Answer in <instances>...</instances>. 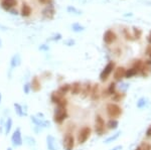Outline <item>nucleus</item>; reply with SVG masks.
<instances>
[{
    "mask_svg": "<svg viewBox=\"0 0 151 150\" xmlns=\"http://www.w3.org/2000/svg\"><path fill=\"white\" fill-rule=\"evenodd\" d=\"M135 150H142V149H141V146H137L135 148Z\"/></svg>",
    "mask_w": 151,
    "mask_h": 150,
    "instance_id": "49",
    "label": "nucleus"
},
{
    "mask_svg": "<svg viewBox=\"0 0 151 150\" xmlns=\"http://www.w3.org/2000/svg\"><path fill=\"white\" fill-rule=\"evenodd\" d=\"M9 12H10L12 15H18V11L15 10V9H13V8L10 9V10H9Z\"/></svg>",
    "mask_w": 151,
    "mask_h": 150,
    "instance_id": "44",
    "label": "nucleus"
},
{
    "mask_svg": "<svg viewBox=\"0 0 151 150\" xmlns=\"http://www.w3.org/2000/svg\"><path fill=\"white\" fill-rule=\"evenodd\" d=\"M0 5L5 11H9L17 5V0H1Z\"/></svg>",
    "mask_w": 151,
    "mask_h": 150,
    "instance_id": "15",
    "label": "nucleus"
},
{
    "mask_svg": "<svg viewBox=\"0 0 151 150\" xmlns=\"http://www.w3.org/2000/svg\"><path fill=\"white\" fill-rule=\"evenodd\" d=\"M117 39V36H116V33H115L113 30H107V31L104 33V36H103V41H104V43H107V44H111V43H113Z\"/></svg>",
    "mask_w": 151,
    "mask_h": 150,
    "instance_id": "10",
    "label": "nucleus"
},
{
    "mask_svg": "<svg viewBox=\"0 0 151 150\" xmlns=\"http://www.w3.org/2000/svg\"><path fill=\"white\" fill-rule=\"evenodd\" d=\"M0 48H2V41H1V38H0Z\"/></svg>",
    "mask_w": 151,
    "mask_h": 150,
    "instance_id": "51",
    "label": "nucleus"
},
{
    "mask_svg": "<svg viewBox=\"0 0 151 150\" xmlns=\"http://www.w3.org/2000/svg\"><path fill=\"white\" fill-rule=\"evenodd\" d=\"M125 97H126V93L116 92L113 96H111V100H112L113 103H119L121 102Z\"/></svg>",
    "mask_w": 151,
    "mask_h": 150,
    "instance_id": "22",
    "label": "nucleus"
},
{
    "mask_svg": "<svg viewBox=\"0 0 151 150\" xmlns=\"http://www.w3.org/2000/svg\"><path fill=\"white\" fill-rule=\"evenodd\" d=\"M138 74V72L136 70H134L133 68H130V69L126 70V73H125V79H131L133 77H135L136 75Z\"/></svg>",
    "mask_w": 151,
    "mask_h": 150,
    "instance_id": "29",
    "label": "nucleus"
},
{
    "mask_svg": "<svg viewBox=\"0 0 151 150\" xmlns=\"http://www.w3.org/2000/svg\"><path fill=\"white\" fill-rule=\"evenodd\" d=\"M106 113L110 119H118L123 113V110L117 103L112 102L106 105Z\"/></svg>",
    "mask_w": 151,
    "mask_h": 150,
    "instance_id": "2",
    "label": "nucleus"
},
{
    "mask_svg": "<svg viewBox=\"0 0 151 150\" xmlns=\"http://www.w3.org/2000/svg\"><path fill=\"white\" fill-rule=\"evenodd\" d=\"M62 37H63V36L61 33H55L53 36L49 37L48 41H61V39H62Z\"/></svg>",
    "mask_w": 151,
    "mask_h": 150,
    "instance_id": "34",
    "label": "nucleus"
},
{
    "mask_svg": "<svg viewBox=\"0 0 151 150\" xmlns=\"http://www.w3.org/2000/svg\"><path fill=\"white\" fill-rule=\"evenodd\" d=\"M6 150H13L12 148H11V147H8V148H7Z\"/></svg>",
    "mask_w": 151,
    "mask_h": 150,
    "instance_id": "52",
    "label": "nucleus"
},
{
    "mask_svg": "<svg viewBox=\"0 0 151 150\" xmlns=\"http://www.w3.org/2000/svg\"><path fill=\"white\" fill-rule=\"evenodd\" d=\"M142 65H143L142 60H134L132 68H133L134 70H136V71L138 72V74H139V72H140L141 68H142Z\"/></svg>",
    "mask_w": 151,
    "mask_h": 150,
    "instance_id": "31",
    "label": "nucleus"
},
{
    "mask_svg": "<svg viewBox=\"0 0 151 150\" xmlns=\"http://www.w3.org/2000/svg\"><path fill=\"white\" fill-rule=\"evenodd\" d=\"M114 70H115V63L109 62L105 65V68L102 70V72L100 73V76H99L100 81L102 82V83H105V82L109 79V77L111 76V74H112Z\"/></svg>",
    "mask_w": 151,
    "mask_h": 150,
    "instance_id": "6",
    "label": "nucleus"
},
{
    "mask_svg": "<svg viewBox=\"0 0 151 150\" xmlns=\"http://www.w3.org/2000/svg\"><path fill=\"white\" fill-rule=\"evenodd\" d=\"M0 29H1V30H7L9 28H8V27H6V26H4V25H2L1 23H0Z\"/></svg>",
    "mask_w": 151,
    "mask_h": 150,
    "instance_id": "47",
    "label": "nucleus"
},
{
    "mask_svg": "<svg viewBox=\"0 0 151 150\" xmlns=\"http://www.w3.org/2000/svg\"><path fill=\"white\" fill-rule=\"evenodd\" d=\"M30 91H31V89H30V83H25L23 85V92H24V94L28 95L30 93Z\"/></svg>",
    "mask_w": 151,
    "mask_h": 150,
    "instance_id": "35",
    "label": "nucleus"
},
{
    "mask_svg": "<svg viewBox=\"0 0 151 150\" xmlns=\"http://www.w3.org/2000/svg\"><path fill=\"white\" fill-rule=\"evenodd\" d=\"M24 142H25V144L28 145V146H30V147L35 146V145H36V140H35L32 136H25Z\"/></svg>",
    "mask_w": 151,
    "mask_h": 150,
    "instance_id": "30",
    "label": "nucleus"
},
{
    "mask_svg": "<svg viewBox=\"0 0 151 150\" xmlns=\"http://www.w3.org/2000/svg\"><path fill=\"white\" fill-rule=\"evenodd\" d=\"M32 10H31V7H30L28 4L26 3H23L22 7H21V10H20V14L22 17H28L31 14Z\"/></svg>",
    "mask_w": 151,
    "mask_h": 150,
    "instance_id": "21",
    "label": "nucleus"
},
{
    "mask_svg": "<svg viewBox=\"0 0 151 150\" xmlns=\"http://www.w3.org/2000/svg\"><path fill=\"white\" fill-rule=\"evenodd\" d=\"M13 107H14V111H15V114L17 115L18 117H24V116H26V115H27L26 110L23 109V107L21 106L20 104H18V103H14Z\"/></svg>",
    "mask_w": 151,
    "mask_h": 150,
    "instance_id": "20",
    "label": "nucleus"
},
{
    "mask_svg": "<svg viewBox=\"0 0 151 150\" xmlns=\"http://www.w3.org/2000/svg\"><path fill=\"white\" fill-rule=\"evenodd\" d=\"M123 149V146L122 145H117V146L113 147V148H111L110 150H122Z\"/></svg>",
    "mask_w": 151,
    "mask_h": 150,
    "instance_id": "43",
    "label": "nucleus"
},
{
    "mask_svg": "<svg viewBox=\"0 0 151 150\" xmlns=\"http://www.w3.org/2000/svg\"><path fill=\"white\" fill-rule=\"evenodd\" d=\"M141 36H142V31L138 28H134V37L139 39L141 37Z\"/></svg>",
    "mask_w": 151,
    "mask_h": 150,
    "instance_id": "37",
    "label": "nucleus"
},
{
    "mask_svg": "<svg viewBox=\"0 0 151 150\" xmlns=\"http://www.w3.org/2000/svg\"><path fill=\"white\" fill-rule=\"evenodd\" d=\"M1 101H2V94L0 93V104H1Z\"/></svg>",
    "mask_w": 151,
    "mask_h": 150,
    "instance_id": "50",
    "label": "nucleus"
},
{
    "mask_svg": "<svg viewBox=\"0 0 151 150\" xmlns=\"http://www.w3.org/2000/svg\"><path fill=\"white\" fill-rule=\"evenodd\" d=\"M147 41H148V43H151V31H150L149 36H148V37H147Z\"/></svg>",
    "mask_w": 151,
    "mask_h": 150,
    "instance_id": "48",
    "label": "nucleus"
},
{
    "mask_svg": "<svg viewBox=\"0 0 151 150\" xmlns=\"http://www.w3.org/2000/svg\"><path fill=\"white\" fill-rule=\"evenodd\" d=\"M149 55H150V58H151V53H149Z\"/></svg>",
    "mask_w": 151,
    "mask_h": 150,
    "instance_id": "54",
    "label": "nucleus"
},
{
    "mask_svg": "<svg viewBox=\"0 0 151 150\" xmlns=\"http://www.w3.org/2000/svg\"><path fill=\"white\" fill-rule=\"evenodd\" d=\"M122 134V132L121 131H117L116 133H115V134H113V135H111V136H109V137L107 138V139H105V142L106 144H109V143H111V142H114V141H116V140L118 139V138L120 137V135Z\"/></svg>",
    "mask_w": 151,
    "mask_h": 150,
    "instance_id": "27",
    "label": "nucleus"
},
{
    "mask_svg": "<svg viewBox=\"0 0 151 150\" xmlns=\"http://www.w3.org/2000/svg\"><path fill=\"white\" fill-rule=\"evenodd\" d=\"M140 146L142 150H151V144L148 142H142V144Z\"/></svg>",
    "mask_w": 151,
    "mask_h": 150,
    "instance_id": "36",
    "label": "nucleus"
},
{
    "mask_svg": "<svg viewBox=\"0 0 151 150\" xmlns=\"http://www.w3.org/2000/svg\"><path fill=\"white\" fill-rule=\"evenodd\" d=\"M101 97V90H100V85L99 84H94L92 86V90L90 93V99L92 101H97Z\"/></svg>",
    "mask_w": 151,
    "mask_h": 150,
    "instance_id": "12",
    "label": "nucleus"
},
{
    "mask_svg": "<svg viewBox=\"0 0 151 150\" xmlns=\"http://www.w3.org/2000/svg\"><path fill=\"white\" fill-rule=\"evenodd\" d=\"M118 126H119V121H118V119H110V120L107 122V124H106V127L110 129V130H116Z\"/></svg>",
    "mask_w": 151,
    "mask_h": 150,
    "instance_id": "24",
    "label": "nucleus"
},
{
    "mask_svg": "<svg viewBox=\"0 0 151 150\" xmlns=\"http://www.w3.org/2000/svg\"><path fill=\"white\" fill-rule=\"evenodd\" d=\"M72 29H73V31H75V32H81L85 29V27L80 24V23H74V24L72 25Z\"/></svg>",
    "mask_w": 151,
    "mask_h": 150,
    "instance_id": "32",
    "label": "nucleus"
},
{
    "mask_svg": "<svg viewBox=\"0 0 151 150\" xmlns=\"http://www.w3.org/2000/svg\"><path fill=\"white\" fill-rule=\"evenodd\" d=\"M146 137L147 138H151V124H150V126L147 128V130H146Z\"/></svg>",
    "mask_w": 151,
    "mask_h": 150,
    "instance_id": "42",
    "label": "nucleus"
},
{
    "mask_svg": "<svg viewBox=\"0 0 151 150\" xmlns=\"http://www.w3.org/2000/svg\"><path fill=\"white\" fill-rule=\"evenodd\" d=\"M68 117H69V112H68L67 107L56 106L53 116V120L56 124H58V125L63 124L66 119H68Z\"/></svg>",
    "mask_w": 151,
    "mask_h": 150,
    "instance_id": "1",
    "label": "nucleus"
},
{
    "mask_svg": "<svg viewBox=\"0 0 151 150\" xmlns=\"http://www.w3.org/2000/svg\"><path fill=\"white\" fill-rule=\"evenodd\" d=\"M51 102L53 103V104H55L56 106H60V107H67L68 104H69V102H68V100L65 98V96H63L58 90L51 92Z\"/></svg>",
    "mask_w": 151,
    "mask_h": 150,
    "instance_id": "4",
    "label": "nucleus"
},
{
    "mask_svg": "<svg viewBox=\"0 0 151 150\" xmlns=\"http://www.w3.org/2000/svg\"><path fill=\"white\" fill-rule=\"evenodd\" d=\"M46 148H48V150H58V142H56V139L53 135L46 136Z\"/></svg>",
    "mask_w": 151,
    "mask_h": 150,
    "instance_id": "13",
    "label": "nucleus"
},
{
    "mask_svg": "<svg viewBox=\"0 0 151 150\" xmlns=\"http://www.w3.org/2000/svg\"><path fill=\"white\" fill-rule=\"evenodd\" d=\"M128 89H129V84H127V83H123V82H121V83H120V86H119V90H120V92H122V93H126Z\"/></svg>",
    "mask_w": 151,
    "mask_h": 150,
    "instance_id": "33",
    "label": "nucleus"
},
{
    "mask_svg": "<svg viewBox=\"0 0 151 150\" xmlns=\"http://www.w3.org/2000/svg\"><path fill=\"white\" fill-rule=\"evenodd\" d=\"M68 12L76 13V14H80V11L78 10V9H76L74 6H69V7H68Z\"/></svg>",
    "mask_w": 151,
    "mask_h": 150,
    "instance_id": "38",
    "label": "nucleus"
},
{
    "mask_svg": "<svg viewBox=\"0 0 151 150\" xmlns=\"http://www.w3.org/2000/svg\"><path fill=\"white\" fill-rule=\"evenodd\" d=\"M36 117H38V118H41V119H44L46 117H44V115L42 114V113H37L36 115H35Z\"/></svg>",
    "mask_w": 151,
    "mask_h": 150,
    "instance_id": "46",
    "label": "nucleus"
},
{
    "mask_svg": "<svg viewBox=\"0 0 151 150\" xmlns=\"http://www.w3.org/2000/svg\"><path fill=\"white\" fill-rule=\"evenodd\" d=\"M39 1H41V2H42V3H43V2H46V0H39Z\"/></svg>",
    "mask_w": 151,
    "mask_h": 150,
    "instance_id": "53",
    "label": "nucleus"
},
{
    "mask_svg": "<svg viewBox=\"0 0 151 150\" xmlns=\"http://www.w3.org/2000/svg\"><path fill=\"white\" fill-rule=\"evenodd\" d=\"M56 10H55V6L53 4H48L46 7L42 10V16L46 19H53V16H55Z\"/></svg>",
    "mask_w": 151,
    "mask_h": 150,
    "instance_id": "11",
    "label": "nucleus"
},
{
    "mask_svg": "<svg viewBox=\"0 0 151 150\" xmlns=\"http://www.w3.org/2000/svg\"><path fill=\"white\" fill-rule=\"evenodd\" d=\"M94 129H95L96 134H98L99 136H102L106 132V123L101 115H96Z\"/></svg>",
    "mask_w": 151,
    "mask_h": 150,
    "instance_id": "5",
    "label": "nucleus"
},
{
    "mask_svg": "<svg viewBox=\"0 0 151 150\" xmlns=\"http://www.w3.org/2000/svg\"><path fill=\"white\" fill-rule=\"evenodd\" d=\"M108 92V95L109 96H113L115 93L117 92V85L115 82H112V83H110V85L108 86V88L106 89Z\"/></svg>",
    "mask_w": 151,
    "mask_h": 150,
    "instance_id": "28",
    "label": "nucleus"
},
{
    "mask_svg": "<svg viewBox=\"0 0 151 150\" xmlns=\"http://www.w3.org/2000/svg\"><path fill=\"white\" fill-rule=\"evenodd\" d=\"M30 120L33 123L34 126L41 128V129H46V128H49L51 127V122L48 120H46V119H41L38 117H36L35 115H32L30 117Z\"/></svg>",
    "mask_w": 151,
    "mask_h": 150,
    "instance_id": "9",
    "label": "nucleus"
},
{
    "mask_svg": "<svg viewBox=\"0 0 151 150\" xmlns=\"http://www.w3.org/2000/svg\"><path fill=\"white\" fill-rule=\"evenodd\" d=\"M145 64L148 67V69H149V71H150V74H151V60H147V62H145Z\"/></svg>",
    "mask_w": 151,
    "mask_h": 150,
    "instance_id": "45",
    "label": "nucleus"
},
{
    "mask_svg": "<svg viewBox=\"0 0 151 150\" xmlns=\"http://www.w3.org/2000/svg\"><path fill=\"white\" fill-rule=\"evenodd\" d=\"M29 83H30V89H31L32 92L38 93L39 91L41 90V82L39 81V79L37 76L32 77L31 81H30Z\"/></svg>",
    "mask_w": 151,
    "mask_h": 150,
    "instance_id": "14",
    "label": "nucleus"
},
{
    "mask_svg": "<svg viewBox=\"0 0 151 150\" xmlns=\"http://www.w3.org/2000/svg\"><path fill=\"white\" fill-rule=\"evenodd\" d=\"M92 90V84L90 82H86L84 85H82V91H81V97L82 99H86L90 96V93H91Z\"/></svg>",
    "mask_w": 151,
    "mask_h": 150,
    "instance_id": "17",
    "label": "nucleus"
},
{
    "mask_svg": "<svg viewBox=\"0 0 151 150\" xmlns=\"http://www.w3.org/2000/svg\"><path fill=\"white\" fill-rule=\"evenodd\" d=\"M75 43H76V41L73 38H69V39H67V41H65V44L68 46H73V45H75Z\"/></svg>",
    "mask_w": 151,
    "mask_h": 150,
    "instance_id": "39",
    "label": "nucleus"
},
{
    "mask_svg": "<svg viewBox=\"0 0 151 150\" xmlns=\"http://www.w3.org/2000/svg\"><path fill=\"white\" fill-rule=\"evenodd\" d=\"M92 134V128L90 126H84L79 130L77 135V142L79 145L85 144L89 140Z\"/></svg>",
    "mask_w": 151,
    "mask_h": 150,
    "instance_id": "3",
    "label": "nucleus"
},
{
    "mask_svg": "<svg viewBox=\"0 0 151 150\" xmlns=\"http://www.w3.org/2000/svg\"><path fill=\"white\" fill-rule=\"evenodd\" d=\"M125 73H126V69L123 67H119L116 70H114V79L118 82H121L122 79L125 78Z\"/></svg>",
    "mask_w": 151,
    "mask_h": 150,
    "instance_id": "19",
    "label": "nucleus"
},
{
    "mask_svg": "<svg viewBox=\"0 0 151 150\" xmlns=\"http://www.w3.org/2000/svg\"><path fill=\"white\" fill-rule=\"evenodd\" d=\"M11 143L13 147H20L23 144L22 134H21L20 128H16L11 135Z\"/></svg>",
    "mask_w": 151,
    "mask_h": 150,
    "instance_id": "8",
    "label": "nucleus"
},
{
    "mask_svg": "<svg viewBox=\"0 0 151 150\" xmlns=\"http://www.w3.org/2000/svg\"><path fill=\"white\" fill-rule=\"evenodd\" d=\"M148 102H149V101H148V98L141 97L138 99L137 103H136V106H137L138 109H143V108H145L148 105Z\"/></svg>",
    "mask_w": 151,
    "mask_h": 150,
    "instance_id": "26",
    "label": "nucleus"
},
{
    "mask_svg": "<svg viewBox=\"0 0 151 150\" xmlns=\"http://www.w3.org/2000/svg\"><path fill=\"white\" fill-rule=\"evenodd\" d=\"M124 36L127 41H134V36H132L131 34H129L128 32H127V30H124Z\"/></svg>",
    "mask_w": 151,
    "mask_h": 150,
    "instance_id": "40",
    "label": "nucleus"
},
{
    "mask_svg": "<svg viewBox=\"0 0 151 150\" xmlns=\"http://www.w3.org/2000/svg\"><path fill=\"white\" fill-rule=\"evenodd\" d=\"M12 125H13L12 119H11L10 117H8V118L6 119L5 123H4V134H5L6 136L10 133L11 129H12Z\"/></svg>",
    "mask_w": 151,
    "mask_h": 150,
    "instance_id": "23",
    "label": "nucleus"
},
{
    "mask_svg": "<svg viewBox=\"0 0 151 150\" xmlns=\"http://www.w3.org/2000/svg\"><path fill=\"white\" fill-rule=\"evenodd\" d=\"M76 145V140L74 135L71 132H68L63 137V146L65 150H74Z\"/></svg>",
    "mask_w": 151,
    "mask_h": 150,
    "instance_id": "7",
    "label": "nucleus"
},
{
    "mask_svg": "<svg viewBox=\"0 0 151 150\" xmlns=\"http://www.w3.org/2000/svg\"><path fill=\"white\" fill-rule=\"evenodd\" d=\"M82 85L83 84L81 82H74L73 84H71V91L70 93L72 94L73 96H78L81 94L82 91Z\"/></svg>",
    "mask_w": 151,
    "mask_h": 150,
    "instance_id": "18",
    "label": "nucleus"
},
{
    "mask_svg": "<svg viewBox=\"0 0 151 150\" xmlns=\"http://www.w3.org/2000/svg\"><path fill=\"white\" fill-rule=\"evenodd\" d=\"M58 91L62 94L63 96H66L67 94H69L71 91V84H67V83L63 84V85H61L58 87Z\"/></svg>",
    "mask_w": 151,
    "mask_h": 150,
    "instance_id": "25",
    "label": "nucleus"
},
{
    "mask_svg": "<svg viewBox=\"0 0 151 150\" xmlns=\"http://www.w3.org/2000/svg\"><path fill=\"white\" fill-rule=\"evenodd\" d=\"M39 50H42V51H48L49 50V46L48 44H41V46L38 48Z\"/></svg>",
    "mask_w": 151,
    "mask_h": 150,
    "instance_id": "41",
    "label": "nucleus"
},
{
    "mask_svg": "<svg viewBox=\"0 0 151 150\" xmlns=\"http://www.w3.org/2000/svg\"><path fill=\"white\" fill-rule=\"evenodd\" d=\"M10 73L13 71V69L19 67L21 65V57L19 53H15V55H12V58H10Z\"/></svg>",
    "mask_w": 151,
    "mask_h": 150,
    "instance_id": "16",
    "label": "nucleus"
}]
</instances>
